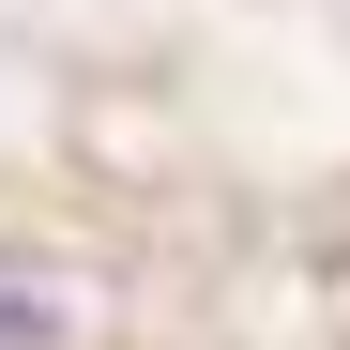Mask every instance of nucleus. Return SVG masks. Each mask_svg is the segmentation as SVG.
<instances>
[{
  "mask_svg": "<svg viewBox=\"0 0 350 350\" xmlns=\"http://www.w3.org/2000/svg\"><path fill=\"white\" fill-rule=\"evenodd\" d=\"M62 335H77V289L31 274V259H0V350H62Z\"/></svg>",
  "mask_w": 350,
  "mask_h": 350,
  "instance_id": "1",
  "label": "nucleus"
}]
</instances>
